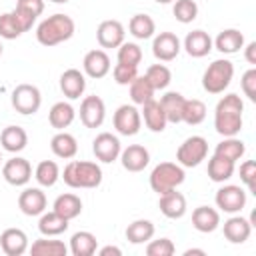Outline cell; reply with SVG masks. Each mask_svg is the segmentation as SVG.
I'll use <instances>...</instances> for the list:
<instances>
[{"label": "cell", "mask_w": 256, "mask_h": 256, "mask_svg": "<svg viewBox=\"0 0 256 256\" xmlns=\"http://www.w3.org/2000/svg\"><path fill=\"white\" fill-rule=\"evenodd\" d=\"M244 126V100L230 92L222 96L214 108V128L220 136H238Z\"/></svg>", "instance_id": "1"}, {"label": "cell", "mask_w": 256, "mask_h": 256, "mask_svg": "<svg viewBox=\"0 0 256 256\" xmlns=\"http://www.w3.org/2000/svg\"><path fill=\"white\" fill-rule=\"evenodd\" d=\"M76 32V24L74 20L68 16V14H62V12H56L48 18H44L38 28H36V40L46 46V48H52V46H58L66 40H70Z\"/></svg>", "instance_id": "2"}, {"label": "cell", "mask_w": 256, "mask_h": 256, "mask_svg": "<svg viewBox=\"0 0 256 256\" xmlns=\"http://www.w3.org/2000/svg\"><path fill=\"white\" fill-rule=\"evenodd\" d=\"M60 178L70 188H96L102 184V168L90 160H70L60 172Z\"/></svg>", "instance_id": "3"}, {"label": "cell", "mask_w": 256, "mask_h": 256, "mask_svg": "<svg viewBox=\"0 0 256 256\" xmlns=\"http://www.w3.org/2000/svg\"><path fill=\"white\" fill-rule=\"evenodd\" d=\"M234 78V64L228 58H216L202 74V88L208 94H222Z\"/></svg>", "instance_id": "4"}, {"label": "cell", "mask_w": 256, "mask_h": 256, "mask_svg": "<svg viewBox=\"0 0 256 256\" xmlns=\"http://www.w3.org/2000/svg\"><path fill=\"white\" fill-rule=\"evenodd\" d=\"M186 180V172L178 162H160L150 172V188L160 196L178 188Z\"/></svg>", "instance_id": "5"}, {"label": "cell", "mask_w": 256, "mask_h": 256, "mask_svg": "<svg viewBox=\"0 0 256 256\" xmlns=\"http://www.w3.org/2000/svg\"><path fill=\"white\" fill-rule=\"evenodd\" d=\"M208 156V140L204 136H188L176 150V162L182 168H194Z\"/></svg>", "instance_id": "6"}, {"label": "cell", "mask_w": 256, "mask_h": 256, "mask_svg": "<svg viewBox=\"0 0 256 256\" xmlns=\"http://www.w3.org/2000/svg\"><path fill=\"white\" fill-rule=\"evenodd\" d=\"M10 102H12V108H14L18 114L30 116V114H36V112L40 110L42 94H40V90H38L34 84H18V86L12 90Z\"/></svg>", "instance_id": "7"}, {"label": "cell", "mask_w": 256, "mask_h": 256, "mask_svg": "<svg viewBox=\"0 0 256 256\" xmlns=\"http://www.w3.org/2000/svg\"><path fill=\"white\" fill-rule=\"evenodd\" d=\"M246 190L236 186V184H224L216 190L214 202L216 208L226 212V214H240L242 208L246 206Z\"/></svg>", "instance_id": "8"}, {"label": "cell", "mask_w": 256, "mask_h": 256, "mask_svg": "<svg viewBox=\"0 0 256 256\" xmlns=\"http://www.w3.org/2000/svg\"><path fill=\"white\" fill-rule=\"evenodd\" d=\"M112 124L120 136H134L140 132V126H142L140 110L134 104H122L116 108Z\"/></svg>", "instance_id": "9"}, {"label": "cell", "mask_w": 256, "mask_h": 256, "mask_svg": "<svg viewBox=\"0 0 256 256\" xmlns=\"http://www.w3.org/2000/svg\"><path fill=\"white\" fill-rule=\"evenodd\" d=\"M106 118V104L100 96L90 94L80 102V122L86 128H100Z\"/></svg>", "instance_id": "10"}, {"label": "cell", "mask_w": 256, "mask_h": 256, "mask_svg": "<svg viewBox=\"0 0 256 256\" xmlns=\"http://www.w3.org/2000/svg\"><path fill=\"white\" fill-rule=\"evenodd\" d=\"M92 152H94L96 160H100L104 164H110V162L120 158L122 144H120L118 136H114L112 132H100L92 140Z\"/></svg>", "instance_id": "11"}, {"label": "cell", "mask_w": 256, "mask_h": 256, "mask_svg": "<svg viewBox=\"0 0 256 256\" xmlns=\"http://www.w3.org/2000/svg\"><path fill=\"white\" fill-rule=\"evenodd\" d=\"M182 50L180 38L174 32H158L152 40V54L160 62H172Z\"/></svg>", "instance_id": "12"}, {"label": "cell", "mask_w": 256, "mask_h": 256, "mask_svg": "<svg viewBox=\"0 0 256 256\" xmlns=\"http://www.w3.org/2000/svg\"><path fill=\"white\" fill-rule=\"evenodd\" d=\"M2 176L10 186H26L32 178V166L26 158L14 156L4 162L2 166Z\"/></svg>", "instance_id": "13"}, {"label": "cell", "mask_w": 256, "mask_h": 256, "mask_svg": "<svg viewBox=\"0 0 256 256\" xmlns=\"http://www.w3.org/2000/svg\"><path fill=\"white\" fill-rule=\"evenodd\" d=\"M222 232L228 242L244 244L252 234V222H250V218H244L240 214H230V218L224 220V224H222Z\"/></svg>", "instance_id": "14"}, {"label": "cell", "mask_w": 256, "mask_h": 256, "mask_svg": "<svg viewBox=\"0 0 256 256\" xmlns=\"http://www.w3.org/2000/svg\"><path fill=\"white\" fill-rule=\"evenodd\" d=\"M112 64H110V56L100 50V48H94L90 52H86L84 60H82V70H84V76L88 78H104L108 72H110Z\"/></svg>", "instance_id": "15"}, {"label": "cell", "mask_w": 256, "mask_h": 256, "mask_svg": "<svg viewBox=\"0 0 256 256\" xmlns=\"http://www.w3.org/2000/svg\"><path fill=\"white\" fill-rule=\"evenodd\" d=\"M46 206H48V200L42 188H34V186L24 188L18 196V208L26 216H40L42 212H46Z\"/></svg>", "instance_id": "16"}, {"label": "cell", "mask_w": 256, "mask_h": 256, "mask_svg": "<svg viewBox=\"0 0 256 256\" xmlns=\"http://www.w3.org/2000/svg\"><path fill=\"white\" fill-rule=\"evenodd\" d=\"M126 30L120 20H104L96 28V40L102 48H118L124 42Z\"/></svg>", "instance_id": "17"}, {"label": "cell", "mask_w": 256, "mask_h": 256, "mask_svg": "<svg viewBox=\"0 0 256 256\" xmlns=\"http://www.w3.org/2000/svg\"><path fill=\"white\" fill-rule=\"evenodd\" d=\"M42 12H44V0H16V6L12 10V14L16 16V20L24 32H28L34 26L36 18Z\"/></svg>", "instance_id": "18"}, {"label": "cell", "mask_w": 256, "mask_h": 256, "mask_svg": "<svg viewBox=\"0 0 256 256\" xmlns=\"http://www.w3.org/2000/svg\"><path fill=\"white\" fill-rule=\"evenodd\" d=\"M28 236L20 228H6L0 234V250L6 256H22L28 252Z\"/></svg>", "instance_id": "19"}, {"label": "cell", "mask_w": 256, "mask_h": 256, "mask_svg": "<svg viewBox=\"0 0 256 256\" xmlns=\"http://www.w3.org/2000/svg\"><path fill=\"white\" fill-rule=\"evenodd\" d=\"M120 162H122L124 170H128V172H142L150 164V152L142 144H130V146L122 148Z\"/></svg>", "instance_id": "20"}, {"label": "cell", "mask_w": 256, "mask_h": 256, "mask_svg": "<svg viewBox=\"0 0 256 256\" xmlns=\"http://www.w3.org/2000/svg\"><path fill=\"white\" fill-rule=\"evenodd\" d=\"M60 90L68 100H78L86 90V76L78 68H68L60 74Z\"/></svg>", "instance_id": "21"}, {"label": "cell", "mask_w": 256, "mask_h": 256, "mask_svg": "<svg viewBox=\"0 0 256 256\" xmlns=\"http://www.w3.org/2000/svg\"><path fill=\"white\" fill-rule=\"evenodd\" d=\"M158 208L160 212L170 218V220H178L186 214V196L182 192H178L176 188L174 190H168L164 194H160V200H158Z\"/></svg>", "instance_id": "22"}, {"label": "cell", "mask_w": 256, "mask_h": 256, "mask_svg": "<svg viewBox=\"0 0 256 256\" xmlns=\"http://www.w3.org/2000/svg\"><path fill=\"white\" fill-rule=\"evenodd\" d=\"M182 48L192 58H204V56H208L212 52L214 44H212V38H210L208 32H204V30H192V32L186 34Z\"/></svg>", "instance_id": "23"}, {"label": "cell", "mask_w": 256, "mask_h": 256, "mask_svg": "<svg viewBox=\"0 0 256 256\" xmlns=\"http://www.w3.org/2000/svg\"><path fill=\"white\" fill-rule=\"evenodd\" d=\"M0 146H2V150L10 152V154L22 152L28 146V134H26V130L22 126H14V124L6 126L2 130V134H0Z\"/></svg>", "instance_id": "24"}, {"label": "cell", "mask_w": 256, "mask_h": 256, "mask_svg": "<svg viewBox=\"0 0 256 256\" xmlns=\"http://www.w3.org/2000/svg\"><path fill=\"white\" fill-rule=\"evenodd\" d=\"M192 226L202 234H210L220 226V212L212 206H198L192 212Z\"/></svg>", "instance_id": "25"}, {"label": "cell", "mask_w": 256, "mask_h": 256, "mask_svg": "<svg viewBox=\"0 0 256 256\" xmlns=\"http://www.w3.org/2000/svg\"><path fill=\"white\" fill-rule=\"evenodd\" d=\"M212 44H214V48H216L218 52H222V54H236V52H240V50L244 48L246 40H244V34H242L240 30H236V28H226V30H222V32L212 40Z\"/></svg>", "instance_id": "26"}, {"label": "cell", "mask_w": 256, "mask_h": 256, "mask_svg": "<svg viewBox=\"0 0 256 256\" xmlns=\"http://www.w3.org/2000/svg\"><path fill=\"white\" fill-rule=\"evenodd\" d=\"M140 116H142V120H144V124H146V128H148L150 132H164V128H166V124H168L160 102L154 100V98L148 100L146 104H142Z\"/></svg>", "instance_id": "27"}, {"label": "cell", "mask_w": 256, "mask_h": 256, "mask_svg": "<svg viewBox=\"0 0 256 256\" xmlns=\"http://www.w3.org/2000/svg\"><path fill=\"white\" fill-rule=\"evenodd\" d=\"M50 150H52V154L56 158L72 160L76 156V152H78V142L70 132L58 130V134H54L52 140H50Z\"/></svg>", "instance_id": "28"}, {"label": "cell", "mask_w": 256, "mask_h": 256, "mask_svg": "<svg viewBox=\"0 0 256 256\" xmlns=\"http://www.w3.org/2000/svg\"><path fill=\"white\" fill-rule=\"evenodd\" d=\"M96 250H98V240L92 232L80 230L70 236L68 252L72 256H92V254H96Z\"/></svg>", "instance_id": "29"}, {"label": "cell", "mask_w": 256, "mask_h": 256, "mask_svg": "<svg viewBox=\"0 0 256 256\" xmlns=\"http://www.w3.org/2000/svg\"><path fill=\"white\" fill-rule=\"evenodd\" d=\"M158 102H160V106L164 110V116H166V120L170 124L182 122V112H184L186 98L180 92H166Z\"/></svg>", "instance_id": "30"}, {"label": "cell", "mask_w": 256, "mask_h": 256, "mask_svg": "<svg viewBox=\"0 0 256 256\" xmlns=\"http://www.w3.org/2000/svg\"><path fill=\"white\" fill-rule=\"evenodd\" d=\"M234 170H236V162L226 160L218 154H212L210 160H208V178L212 182L224 184L226 180H230L234 176Z\"/></svg>", "instance_id": "31"}, {"label": "cell", "mask_w": 256, "mask_h": 256, "mask_svg": "<svg viewBox=\"0 0 256 256\" xmlns=\"http://www.w3.org/2000/svg\"><path fill=\"white\" fill-rule=\"evenodd\" d=\"M32 256H66L68 246L62 240H52V236H42L28 246Z\"/></svg>", "instance_id": "32"}, {"label": "cell", "mask_w": 256, "mask_h": 256, "mask_svg": "<svg viewBox=\"0 0 256 256\" xmlns=\"http://www.w3.org/2000/svg\"><path fill=\"white\" fill-rule=\"evenodd\" d=\"M52 210L60 216H64L66 220H74L82 214V200L80 196L72 194V192H66V194H60L54 204H52Z\"/></svg>", "instance_id": "33"}, {"label": "cell", "mask_w": 256, "mask_h": 256, "mask_svg": "<svg viewBox=\"0 0 256 256\" xmlns=\"http://www.w3.org/2000/svg\"><path fill=\"white\" fill-rule=\"evenodd\" d=\"M68 226H70V220L56 214L54 210L42 212L40 220H38V230H40L42 236H60L62 232L68 230Z\"/></svg>", "instance_id": "34"}, {"label": "cell", "mask_w": 256, "mask_h": 256, "mask_svg": "<svg viewBox=\"0 0 256 256\" xmlns=\"http://www.w3.org/2000/svg\"><path fill=\"white\" fill-rule=\"evenodd\" d=\"M74 118H76V110H74V106L70 104V102H56L52 108H50V112H48V122H50V126L52 128H56V130H64V128H68L72 122H74Z\"/></svg>", "instance_id": "35"}, {"label": "cell", "mask_w": 256, "mask_h": 256, "mask_svg": "<svg viewBox=\"0 0 256 256\" xmlns=\"http://www.w3.org/2000/svg\"><path fill=\"white\" fill-rule=\"evenodd\" d=\"M154 232H156V228H154V224L150 220L138 218V220H134V222L128 224V228H126V240L130 244H146L148 240L154 238Z\"/></svg>", "instance_id": "36"}, {"label": "cell", "mask_w": 256, "mask_h": 256, "mask_svg": "<svg viewBox=\"0 0 256 256\" xmlns=\"http://www.w3.org/2000/svg\"><path fill=\"white\" fill-rule=\"evenodd\" d=\"M128 30L136 40H148L156 32V22L148 14H134L128 22Z\"/></svg>", "instance_id": "37"}, {"label": "cell", "mask_w": 256, "mask_h": 256, "mask_svg": "<svg viewBox=\"0 0 256 256\" xmlns=\"http://www.w3.org/2000/svg\"><path fill=\"white\" fill-rule=\"evenodd\" d=\"M214 154L226 158V160H232V162H238L244 154H246V144L236 138V136H226L222 142L216 144L214 148Z\"/></svg>", "instance_id": "38"}, {"label": "cell", "mask_w": 256, "mask_h": 256, "mask_svg": "<svg viewBox=\"0 0 256 256\" xmlns=\"http://www.w3.org/2000/svg\"><path fill=\"white\" fill-rule=\"evenodd\" d=\"M128 86H130V100H132L134 106L146 104V102L152 100L154 94H156V90L152 88V84L148 82V78H146V76H140V74H138Z\"/></svg>", "instance_id": "39"}, {"label": "cell", "mask_w": 256, "mask_h": 256, "mask_svg": "<svg viewBox=\"0 0 256 256\" xmlns=\"http://www.w3.org/2000/svg\"><path fill=\"white\" fill-rule=\"evenodd\" d=\"M34 178L42 188H52L60 180V166L54 160H42L34 170Z\"/></svg>", "instance_id": "40"}, {"label": "cell", "mask_w": 256, "mask_h": 256, "mask_svg": "<svg viewBox=\"0 0 256 256\" xmlns=\"http://www.w3.org/2000/svg\"><path fill=\"white\" fill-rule=\"evenodd\" d=\"M144 76L148 78V82L152 84V88L156 92L158 90H166L168 84L172 82V72H170V68L166 64H152V66H148Z\"/></svg>", "instance_id": "41"}, {"label": "cell", "mask_w": 256, "mask_h": 256, "mask_svg": "<svg viewBox=\"0 0 256 256\" xmlns=\"http://www.w3.org/2000/svg\"><path fill=\"white\" fill-rule=\"evenodd\" d=\"M204 118H206V104L198 98H192V100L186 98L184 112H182V122H186L188 126H198V124L204 122Z\"/></svg>", "instance_id": "42"}, {"label": "cell", "mask_w": 256, "mask_h": 256, "mask_svg": "<svg viewBox=\"0 0 256 256\" xmlns=\"http://www.w3.org/2000/svg\"><path fill=\"white\" fill-rule=\"evenodd\" d=\"M172 14L180 24H190L198 16V4L194 0H174Z\"/></svg>", "instance_id": "43"}, {"label": "cell", "mask_w": 256, "mask_h": 256, "mask_svg": "<svg viewBox=\"0 0 256 256\" xmlns=\"http://www.w3.org/2000/svg\"><path fill=\"white\" fill-rule=\"evenodd\" d=\"M120 64H128V66H138L142 62V48L136 42H122L118 46V54H116Z\"/></svg>", "instance_id": "44"}, {"label": "cell", "mask_w": 256, "mask_h": 256, "mask_svg": "<svg viewBox=\"0 0 256 256\" xmlns=\"http://www.w3.org/2000/svg\"><path fill=\"white\" fill-rule=\"evenodd\" d=\"M24 30L20 28L16 16L12 12H4L0 14V38L4 40H16L18 36H22Z\"/></svg>", "instance_id": "45"}, {"label": "cell", "mask_w": 256, "mask_h": 256, "mask_svg": "<svg viewBox=\"0 0 256 256\" xmlns=\"http://www.w3.org/2000/svg\"><path fill=\"white\" fill-rule=\"evenodd\" d=\"M176 252V246L170 238H158L146 242V254L148 256H172Z\"/></svg>", "instance_id": "46"}, {"label": "cell", "mask_w": 256, "mask_h": 256, "mask_svg": "<svg viewBox=\"0 0 256 256\" xmlns=\"http://www.w3.org/2000/svg\"><path fill=\"white\" fill-rule=\"evenodd\" d=\"M112 76H114V82L120 84V86H128L136 76H138V66H128V64H116L112 68Z\"/></svg>", "instance_id": "47"}, {"label": "cell", "mask_w": 256, "mask_h": 256, "mask_svg": "<svg viewBox=\"0 0 256 256\" xmlns=\"http://www.w3.org/2000/svg\"><path fill=\"white\" fill-rule=\"evenodd\" d=\"M240 88L250 102H256V68H250L240 78Z\"/></svg>", "instance_id": "48"}, {"label": "cell", "mask_w": 256, "mask_h": 256, "mask_svg": "<svg viewBox=\"0 0 256 256\" xmlns=\"http://www.w3.org/2000/svg\"><path fill=\"white\" fill-rule=\"evenodd\" d=\"M240 182L248 188V192H254V182H256V162L254 160H244L240 164Z\"/></svg>", "instance_id": "49"}, {"label": "cell", "mask_w": 256, "mask_h": 256, "mask_svg": "<svg viewBox=\"0 0 256 256\" xmlns=\"http://www.w3.org/2000/svg\"><path fill=\"white\" fill-rule=\"evenodd\" d=\"M244 58L248 64H256V42H248L244 44Z\"/></svg>", "instance_id": "50"}, {"label": "cell", "mask_w": 256, "mask_h": 256, "mask_svg": "<svg viewBox=\"0 0 256 256\" xmlns=\"http://www.w3.org/2000/svg\"><path fill=\"white\" fill-rule=\"evenodd\" d=\"M100 256H122V250L118 246H104L98 250Z\"/></svg>", "instance_id": "51"}, {"label": "cell", "mask_w": 256, "mask_h": 256, "mask_svg": "<svg viewBox=\"0 0 256 256\" xmlns=\"http://www.w3.org/2000/svg\"><path fill=\"white\" fill-rule=\"evenodd\" d=\"M192 254H200V256H204L206 252H204L202 248H188V250L184 252V256H192Z\"/></svg>", "instance_id": "52"}, {"label": "cell", "mask_w": 256, "mask_h": 256, "mask_svg": "<svg viewBox=\"0 0 256 256\" xmlns=\"http://www.w3.org/2000/svg\"><path fill=\"white\" fill-rule=\"evenodd\" d=\"M154 2H158V4H170V2H174V0H154Z\"/></svg>", "instance_id": "53"}, {"label": "cell", "mask_w": 256, "mask_h": 256, "mask_svg": "<svg viewBox=\"0 0 256 256\" xmlns=\"http://www.w3.org/2000/svg\"><path fill=\"white\" fill-rule=\"evenodd\" d=\"M50 2H54V4H66L68 0H50Z\"/></svg>", "instance_id": "54"}, {"label": "cell", "mask_w": 256, "mask_h": 256, "mask_svg": "<svg viewBox=\"0 0 256 256\" xmlns=\"http://www.w3.org/2000/svg\"><path fill=\"white\" fill-rule=\"evenodd\" d=\"M2 52H4V46H2V42H0V56H2Z\"/></svg>", "instance_id": "55"}, {"label": "cell", "mask_w": 256, "mask_h": 256, "mask_svg": "<svg viewBox=\"0 0 256 256\" xmlns=\"http://www.w3.org/2000/svg\"><path fill=\"white\" fill-rule=\"evenodd\" d=\"M0 162H2V154H0Z\"/></svg>", "instance_id": "56"}]
</instances>
